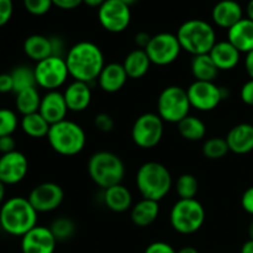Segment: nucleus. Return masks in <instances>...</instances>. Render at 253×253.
Segmentation results:
<instances>
[{"instance_id":"f257e3e1","label":"nucleus","mask_w":253,"mask_h":253,"mask_svg":"<svg viewBox=\"0 0 253 253\" xmlns=\"http://www.w3.org/2000/svg\"><path fill=\"white\" fill-rule=\"evenodd\" d=\"M69 77L73 81L91 83L96 81L105 66L104 53L98 44L82 41L73 44L64 57Z\"/></svg>"},{"instance_id":"f03ea898","label":"nucleus","mask_w":253,"mask_h":253,"mask_svg":"<svg viewBox=\"0 0 253 253\" xmlns=\"http://www.w3.org/2000/svg\"><path fill=\"white\" fill-rule=\"evenodd\" d=\"M37 215L27 198L12 197L0 207V227L7 235L22 237L36 226Z\"/></svg>"},{"instance_id":"7ed1b4c3","label":"nucleus","mask_w":253,"mask_h":253,"mask_svg":"<svg viewBox=\"0 0 253 253\" xmlns=\"http://www.w3.org/2000/svg\"><path fill=\"white\" fill-rule=\"evenodd\" d=\"M173 185L172 174L165 165L155 161L146 162L136 173V187L145 199L160 202L167 197Z\"/></svg>"},{"instance_id":"20e7f679","label":"nucleus","mask_w":253,"mask_h":253,"mask_svg":"<svg viewBox=\"0 0 253 253\" xmlns=\"http://www.w3.org/2000/svg\"><path fill=\"white\" fill-rule=\"evenodd\" d=\"M177 39L183 51L194 56L207 54L216 43V32L212 25L200 19L187 20L179 26Z\"/></svg>"},{"instance_id":"39448f33","label":"nucleus","mask_w":253,"mask_h":253,"mask_svg":"<svg viewBox=\"0 0 253 253\" xmlns=\"http://www.w3.org/2000/svg\"><path fill=\"white\" fill-rule=\"evenodd\" d=\"M86 167L90 179L103 190L121 184L125 177V165L123 160L109 151L93 153Z\"/></svg>"},{"instance_id":"423d86ee","label":"nucleus","mask_w":253,"mask_h":253,"mask_svg":"<svg viewBox=\"0 0 253 253\" xmlns=\"http://www.w3.org/2000/svg\"><path fill=\"white\" fill-rule=\"evenodd\" d=\"M47 140L54 152L66 157H72L84 150L86 135L79 124L66 119L51 125Z\"/></svg>"},{"instance_id":"0eeeda50","label":"nucleus","mask_w":253,"mask_h":253,"mask_svg":"<svg viewBox=\"0 0 253 253\" xmlns=\"http://www.w3.org/2000/svg\"><path fill=\"white\" fill-rule=\"evenodd\" d=\"M169 222L178 234H195L205 222L204 207L197 199H179L170 209Z\"/></svg>"},{"instance_id":"6e6552de","label":"nucleus","mask_w":253,"mask_h":253,"mask_svg":"<svg viewBox=\"0 0 253 253\" xmlns=\"http://www.w3.org/2000/svg\"><path fill=\"white\" fill-rule=\"evenodd\" d=\"M190 109L187 89L179 85L167 86L157 99V114L165 123L178 124L189 115Z\"/></svg>"},{"instance_id":"1a4fd4ad","label":"nucleus","mask_w":253,"mask_h":253,"mask_svg":"<svg viewBox=\"0 0 253 253\" xmlns=\"http://www.w3.org/2000/svg\"><path fill=\"white\" fill-rule=\"evenodd\" d=\"M165 133V121L158 114L145 113L138 116L131 128V138L137 147L151 150L161 142Z\"/></svg>"},{"instance_id":"9d476101","label":"nucleus","mask_w":253,"mask_h":253,"mask_svg":"<svg viewBox=\"0 0 253 253\" xmlns=\"http://www.w3.org/2000/svg\"><path fill=\"white\" fill-rule=\"evenodd\" d=\"M36 85L47 91L58 90L69 77L64 57L49 56L48 58L37 62L34 67Z\"/></svg>"},{"instance_id":"9b49d317","label":"nucleus","mask_w":253,"mask_h":253,"mask_svg":"<svg viewBox=\"0 0 253 253\" xmlns=\"http://www.w3.org/2000/svg\"><path fill=\"white\" fill-rule=\"evenodd\" d=\"M187 94L190 106L203 113L215 110L227 96L224 86H219L215 82L200 81L193 82L187 88Z\"/></svg>"},{"instance_id":"f8f14e48","label":"nucleus","mask_w":253,"mask_h":253,"mask_svg":"<svg viewBox=\"0 0 253 253\" xmlns=\"http://www.w3.org/2000/svg\"><path fill=\"white\" fill-rule=\"evenodd\" d=\"M151 63L155 66H169L179 57L182 47L177 39V35L170 32H161L151 37L145 48Z\"/></svg>"},{"instance_id":"ddd939ff","label":"nucleus","mask_w":253,"mask_h":253,"mask_svg":"<svg viewBox=\"0 0 253 253\" xmlns=\"http://www.w3.org/2000/svg\"><path fill=\"white\" fill-rule=\"evenodd\" d=\"M98 19L106 31L113 34L123 32L131 22L130 6L119 0H106L98 9Z\"/></svg>"},{"instance_id":"4468645a","label":"nucleus","mask_w":253,"mask_h":253,"mask_svg":"<svg viewBox=\"0 0 253 253\" xmlns=\"http://www.w3.org/2000/svg\"><path fill=\"white\" fill-rule=\"evenodd\" d=\"M27 199L37 212H51L62 205L64 192L57 183L43 182L30 192Z\"/></svg>"},{"instance_id":"2eb2a0df","label":"nucleus","mask_w":253,"mask_h":253,"mask_svg":"<svg viewBox=\"0 0 253 253\" xmlns=\"http://www.w3.org/2000/svg\"><path fill=\"white\" fill-rule=\"evenodd\" d=\"M29 172V161L20 151L0 155V182L14 185L24 180Z\"/></svg>"},{"instance_id":"dca6fc26","label":"nucleus","mask_w":253,"mask_h":253,"mask_svg":"<svg viewBox=\"0 0 253 253\" xmlns=\"http://www.w3.org/2000/svg\"><path fill=\"white\" fill-rule=\"evenodd\" d=\"M57 240L49 227L36 225L21 237L22 253H54Z\"/></svg>"},{"instance_id":"f3484780","label":"nucleus","mask_w":253,"mask_h":253,"mask_svg":"<svg viewBox=\"0 0 253 253\" xmlns=\"http://www.w3.org/2000/svg\"><path fill=\"white\" fill-rule=\"evenodd\" d=\"M68 111L69 110L66 100H64V95L61 91H47L42 96L39 113L43 116V119L49 125H53V124L59 123V121L66 120Z\"/></svg>"},{"instance_id":"a211bd4d","label":"nucleus","mask_w":253,"mask_h":253,"mask_svg":"<svg viewBox=\"0 0 253 253\" xmlns=\"http://www.w3.org/2000/svg\"><path fill=\"white\" fill-rule=\"evenodd\" d=\"M211 19L217 27L229 30L244 19V10L236 0H221L212 7Z\"/></svg>"},{"instance_id":"6ab92c4d","label":"nucleus","mask_w":253,"mask_h":253,"mask_svg":"<svg viewBox=\"0 0 253 253\" xmlns=\"http://www.w3.org/2000/svg\"><path fill=\"white\" fill-rule=\"evenodd\" d=\"M230 152L236 155H247L253 151V125L242 123L235 125L226 135Z\"/></svg>"},{"instance_id":"aec40b11","label":"nucleus","mask_w":253,"mask_h":253,"mask_svg":"<svg viewBox=\"0 0 253 253\" xmlns=\"http://www.w3.org/2000/svg\"><path fill=\"white\" fill-rule=\"evenodd\" d=\"M64 100L69 111L73 113H82L86 110L91 103V89L88 83L79 81H73L71 84L67 85L63 91Z\"/></svg>"},{"instance_id":"412c9836","label":"nucleus","mask_w":253,"mask_h":253,"mask_svg":"<svg viewBox=\"0 0 253 253\" xmlns=\"http://www.w3.org/2000/svg\"><path fill=\"white\" fill-rule=\"evenodd\" d=\"M128 77L126 74L125 68L123 63H116L111 62L104 66L103 71L100 72L98 77L99 86L105 93H118L119 90L124 88V85L127 82Z\"/></svg>"},{"instance_id":"4be33fe9","label":"nucleus","mask_w":253,"mask_h":253,"mask_svg":"<svg viewBox=\"0 0 253 253\" xmlns=\"http://www.w3.org/2000/svg\"><path fill=\"white\" fill-rule=\"evenodd\" d=\"M209 56L219 71H231L240 63L241 52L226 40L217 41L209 52Z\"/></svg>"},{"instance_id":"5701e85b","label":"nucleus","mask_w":253,"mask_h":253,"mask_svg":"<svg viewBox=\"0 0 253 253\" xmlns=\"http://www.w3.org/2000/svg\"><path fill=\"white\" fill-rule=\"evenodd\" d=\"M227 41L234 44L241 53L253 51V21L244 17L227 30Z\"/></svg>"},{"instance_id":"b1692460","label":"nucleus","mask_w":253,"mask_h":253,"mask_svg":"<svg viewBox=\"0 0 253 253\" xmlns=\"http://www.w3.org/2000/svg\"><path fill=\"white\" fill-rule=\"evenodd\" d=\"M160 215V202L151 199H142L132 205L130 217L133 225L138 227H147L157 220Z\"/></svg>"},{"instance_id":"393cba45","label":"nucleus","mask_w":253,"mask_h":253,"mask_svg":"<svg viewBox=\"0 0 253 253\" xmlns=\"http://www.w3.org/2000/svg\"><path fill=\"white\" fill-rule=\"evenodd\" d=\"M103 200L105 207L114 212H125L132 208V194L123 184L104 189Z\"/></svg>"},{"instance_id":"a878e982","label":"nucleus","mask_w":253,"mask_h":253,"mask_svg":"<svg viewBox=\"0 0 253 253\" xmlns=\"http://www.w3.org/2000/svg\"><path fill=\"white\" fill-rule=\"evenodd\" d=\"M151 61L145 49L136 48L127 53L123 62L126 74L130 79H141L148 73L151 67Z\"/></svg>"},{"instance_id":"bb28decb","label":"nucleus","mask_w":253,"mask_h":253,"mask_svg":"<svg viewBox=\"0 0 253 253\" xmlns=\"http://www.w3.org/2000/svg\"><path fill=\"white\" fill-rule=\"evenodd\" d=\"M24 52L30 59L37 62L53 56L51 37L43 35H31L24 41Z\"/></svg>"},{"instance_id":"cd10ccee","label":"nucleus","mask_w":253,"mask_h":253,"mask_svg":"<svg viewBox=\"0 0 253 253\" xmlns=\"http://www.w3.org/2000/svg\"><path fill=\"white\" fill-rule=\"evenodd\" d=\"M190 71L195 81L200 82H215L220 72L209 53L193 57L190 62Z\"/></svg>"},{"instance_id":"c85d7f7f","label":"nucleus","mask_w":253,"mask_h":253,"mask_svg":"<svg viewBox=\"0 0 253 253\" xmlns=\"http://www.w3.org/2000/svg\"><path fill=\"white\" fill-rule=\"evenodd\" d=\"M177 128L179 135L184 140L192 141H200L207 135V125L202 119L197 118L194 115H188L187 118L183 119L182 121L177 124Z\"/></svg>"},{"instance_id":"c756f323","label":"nucleus","mask_w":253,"mask_h":253,"mask_svg":"<svg viewBox=\"0 0 253 253\" xmlns=\"http://www.w3.org/2000/svg\"><path fill=\"white\" fill-rule=\"evenodd\" d=\"M42 96L40 95L36 86L34 88H27L25 90L16 93L15 96V108L17 113L22 116L30 115V114L39 113L40 105H41Z\"/></svg>"},{"instance_id":"7c9ffc66","label":"nucleus","mask_w":253,"mask_h":253,"mask_svg":"<svg viewBox=\"0 0 253 253\" xmlns=\"http://www.w3.org/2000/svg\"><path fill=\"white\" fill-rule=\"evenodd\" d=\"M22 131L26 133L29 137L32 138H42L47 137L51 125L43 119V116L40 113L30 114V115L22 116L20 121Z\"/></svg>"},{"instance_id":"2f4dec72","label":"nucleus","mask_w":253,"mask_h":253,"mask_svg":"<svg viewBox=\"0 0 253 253\" xmlns=\"http://www.w3.org/2000/svg\"><path fill=\"white\" fill-rule=\"evenodd\" d=\"M12 83H14V93L25 90L27 88H34L36 85L34 68L29 66H17L12 69Z\"/></svg>"},{"instance_id":"473e14b6","label":"nucleus","mask_w":253,"mask_h":253,"mask_svg":"<svg viewBox=\"0 0 253 253\" xmlns=\"http://www.w3.org/2000/svg\"><path fill=\"white\" fill-rule=\"evenodd\" d=\"M175 192L179 199H195L199 192V182L197 177L189 173L180 175L175 182Z\"/></svg>"},{"instance_id":"72a5a7b5","label":"nucleus","mask_w":253,"mask_h":253,"mask_svg":"<svg viewBox=\"0 0 253 253\" xmlns=\"http://www.w3.org/2000/svg\"><path fill=\"white\" fill-rule=\"evenodd\" d=\"M203 155L208 160H221L230 152L229 146L225 138L222 137H210L204 142L202 147Z\"/></svg>"},{"instance_id":"f704fd0d","label":"nucleus","mask_w":253,"mask_h":253,"mask_svg":"<svg viewBox=\"0 0 253 253\" xmlns=\"http://www.w3.org/2000/svg\"><path fill=\"white\" fill-rule=\"evenodd\" d=\"M53 236L58 241H67L71 239L76 232V224L69 217H57L53 220L51 226H48Z\"/></svg>"},{"instance_id":"c9c22d12","label":"nucleus","mask_w":253,"mask_h":253,"mask_svg":"<svg viewBox=\"0 0 253 253\" xmlns=\"http://www.w3.org/2000/svg\"><path fill=\"white\" fill-rule=\"evenodd\" d=\"M19 126V119L16 113L11 109H0V137L10 136L16 131Z\"/></svg>"},{"instance_id":"e433bc0d","label":"nucleus","mask_w":253,"mask_h":253,"mask_svg":"<svg viewBox=\"0 0 253 253\" xmlns=\"http://www.w3.org/2000/svg\"><path fill=\"white\" fill-rule=\"evenodd\" d=\"M52 0H24V6L27 11L35 16H42L51 10Z\"/></svg>"},{"instance_id":"4c0bfd02","label":"nucleus","mask_w":253,"mask_h":253,"mask_svg":"<svg viewBox=\"0 0 253 253\" xmlns=\"http://www.w3.org/2000/svg\"><path fill=\"white\" fill-rule=\"evenodd\" d=\"M94 126L101 132H110L114 130L115 121L108 113H99L94 118Z\"/></svg>"},{"instance_id":"58836bf2","label":"nucleus","mask_w":253,"mask_h":253,"mask_svg":"<svg viewBox=\"0 0 253 253\" xmlns=\"http://www.w3.org/2000/svg\"><path fill=\"white\" fill-rule=\"evenodd\" d=\"M12 12H14L12 0H0V27L10 21Z\"/></svg>"},{"instance_id":"ea45409f","label":"nucleus","mask_w":253,"mask_h":253,"mask_svg":"<svg viewBox=\"0 0 253 253\" xmlns=\"http://www.w3.org/2000/svg\"><path fill=\"white\" fill-rule=\"evenodd\" d=\"M145 253H177V251L167 242L156 241L146 247Z\"/></svg>"},{"instance_id":"a19ab883","label":"nucleus","mask_w":253,"mask_h":253,"mask_svg":"<svg viewBox=\"0 0 253 253\" xmlns=\"http://www.w3.org/2000/svg\"><path fill=\"white\" fill-rule=\"evenodd\" d=\"M240 98H241L242 103L249 106H253V79H249L242 85L241 90H240Z\"/></svg>"},{"instance_id":"79ce46f5","label":"nucleus","mask_w":253,"mask_h":253,"mask_svg":"<svg viewBox=\"0 0 253 253\" xmlns=\"http://www.w3.org/2000/svg\"><path fill=\"white\" fill-rule=\"evenodd\" d=\"M241 207L247 214L253 216V187H250L244 192L241 197Z\"/></svg>"},{"instance_id":"37998d69","label":"nucleus","mask_w":253,"mask_h":253,"mask_svg":"<svg viewBox=\"0 0 253 253\" xmlns=\"http://www.w3.org/2000/svg\"><path fill=\"white\" fill-rule=\"evenodd\" d=\"M15 147H16V141L12 137V135L0 137V155L14 152V151H16Z\"/></svg>"},{"instance_id":"c03bdc74","label":"nucleus","mask_w":253,"mask_h":253,"mask_svg":"<svg viewBox=\"0 0 253 253\" xmlns=\"http://www.w3.org/2000/svg\"><path fill=\"white\" fill-rule=\"evenodd\" d=\"M14 91V83L10 73L0 74V94H6Z\"/></svg>"},{"instance_id":"a18cd8bd","label":"nucleus","mask_w":253,"mask_h":253,"mask_svg":"<svg viewBox=\"0 0 253 253\" xmlns=\"http://www.w3.org/2000/svg\"><path fill=\"white\" fill-rule=\"evenodd\" d=\"M52 2L62 10H73L83 4V0H52Z\"/></svg>"},{"instance_id":"49530a36","label":"nucleus","mask_w":253,"mask_h":253,"mask_svg":"<svg viewBox=\"0 0 253 253\" xmlns=\"http://www.w3.org/2000/svg\"><path fill=\"white\" fill-rule=\"evenodd\" d=\"M151 37L152 36H150L147 32H138V34H136V36H135L136 46L141 49H145L146 47H147L148 42H150Z\"/></svg>"},{"instance_id":"de8ad7c7","label":"nucleus","mask_w":253,"mask_h":253,"mask_svg":"<svg viewBox=\"0 0 253 253\" xmlns=\"http://www.w3.org/2000/svg\"><path fill=\"white\" fill-rule=\"evenodd\" d=\"M51 43H52V52H53V56H62V52H63V41H62L59 37H51Z\"/></svg>"},{"instance_id":"09e8293b","label":"nucleus","mask_w":253,"mask_h":253,"mask_svg":"<svg viewBox=\"0 0 253 253\" xmlns=\"http://www.w3.org/2000/svg\"><path fill=\"white\" fill-rule=\"evenodd\" d=\"M245 69H246L250 79H253V51L246 53V58H245Z\"/></svg>"},{"instance_id":"8fccbe9b","label":"nucleus","mask_w":253,"mask_h":253,"mask_svg":"<svg viewBox=\"0 0 253 253\" xmlns=\"http://www.w3.org/2000/svg\"><path fill=\"white\" fill-rule=\"evenodd\" d=\"M105 1L106 0H83V2L85 5H88V6H90V7H98V9Z\"/></svg>"},{"instance_id":"3c124183","label":"nucleus","mask_w":253,"mask_h":253,"mask_svg":"<svg viewBox=\"0 0 253 253\" xmlns=\"http://www.w3.org/2000/svg\"><path fill=\"white\" fill-rule=\"evenodd\" d=\"M240 253H253V240H249V241L245 242Z\"/></svg>"},{"instance_id":"603ef678","label":"nucleus","mask_w":253,"mask_h":253,"mask_svg":"<svg viewBox=\"0 0 253 253\" xmlns=\"http://www.w3.org/2000/svg\"><path fill=\"white\" fill-rule=\"evenodd\" d=\"M246 15H247V19L252 20L253 21V0H250L249 4H247Z\"/></svg>"},{"instance_id":"864d4df0","label":"nucleus","mask_w":253,"mask_h":253,"mask_svg":"<svg viewBox=\"0 0 253 253\" xmlns=\"http://www.w3.org/2000/svg\"><path fill=\"white\" fill-rule=\"evenodd\" d=\"M177 253H199V251H198L195 247H192V246H185L183 247V249L178 250Z\"/></svg>"},{"instance_id":"5fc2aeb1","label":"nucleus","mask_w":253,"mask_h":253,"mask_svg":"<svg viewBox=\"0 0 253 253\" xmlns=\"http://www.w3.org/2000/svg\"><path fill=\"white\" fill-rule=\"evenodd\" d=\"M4 198H5V184L0 182V207H1L2 203H4Z\"/></svg>"},{"instance_id":"6e6d98bb","label":"nucleus","mask_w":253,"mask_h":253,"mask_svg":"<svg viewBox=\"0 0 253 253\" xmlns=\"http://www.w3.org/2000/svg\"><path fill=\"white\" fill-rule=\"evenodd\" d=\"M249 236H250V240H253V219L251 220V222H250L249 225Z\"/></svg>"},{"instance_id":"4d7b16f0","label":"nucleus","mask_w":253,"mask_h":253,"mask_svg":"<svg viewBox=\"0 0 253 253\" xmlns=\"http://www.w3.org/2000/svg\"><path fill=\"white\" fill-rule=\"evenodd\" d=\"M119 1H121L123 4H125V5H127V6H131V5L135 4L137 0H119Z\"/></svg>"},{"instance_id":"13d9d810","label":"nucleus","mask_w":253,"mask_h":253,"mask_svg":"<svg viewBox=\"0 0 253 253\" xmlns=\"http://www.w3.org/2000/svg\"><path fill=\"white\" fill-rule=\"evenodd\" d=\"M252 125H253V118H252Z\"/></svg>"}]
</instances>
